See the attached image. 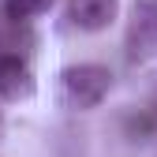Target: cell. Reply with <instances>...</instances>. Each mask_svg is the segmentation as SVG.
Instances as JSON below:
<instances>
[{
  "instance_id": "obj_1",
  "label": "cell",
  "mask_w": 157,
  "mask_h": 157,
  "mask_svg": "<svg viewBox=\"0 0 157 157\" xmlns=\"http://www.w3.org/2000/svg\"><path fill=\"white\" fill-rule=\"evenodd\" d=\"M112 90V71L101 64H71L60 71V82H56V101L64 109L86 112L94 105L105 101V94Z\"/></svg>"
},
{
  "instance_id": "obj_2",
  "label": "cell",
  "mask_w": 157,
  "mask_h": 157,
  "mask_svg": "<svg viewBox=\"0 0 157 157\" xmlns=\"http://www.w3.org/2000/svg\"><path fill=\"white\" fill-rule=\"evenodd\" d=\"M157 56V0H135L127 23V60L146 64Z\"/></svg>"
},
{
  "instance_id": "obj_3",
  "label": "cell",
  "mask_w": 157,
  "mask_h": 157,
  "mask_svg": "<svg viewBox=\"0 0 157 157\" xmlns=\"http://www.w3.org/2000/svg\"><path fill=\"white\" fill-rule=\"evenodd\" d=\"M37 90L34 71L23 56H0V97L4 101H30Z\"/></svg>"
},
{
  "instance_id": "obj_4",
  "label": "cell",
  "mask_w": 157,
  "mask_h": 157,
  "mask_svg": "<svg viewBox=\"0 0 157 157\" xmlns=\"http://www.w3.org/2000/svg\"><path fill=\"white\" fill-rule=\"evenodd\" d=\"M116 19V0H67V23L75 30L97 34Z\"/></svg>"
},
{
  "instance_id": "obj_5",
  "label": "cell",
  "mask_w": 157,
  "mask_h": 157,
  "mask_svg": "<svg viewBox=\"0 0 157 157\" xmlns=\"http://www.w3.org/2000/svg\"><path fill=\"white\" fill-rule=\"evenodd\" d=\"M52 4H56V0H4V4H0V11H4V19H8V23H19V26H26L30 19L45 15Z\"/></svg>"
},
{
  "instance_id": "obj_6",
  "label": "cell",
  "mask_w": 157,
  "mask_h": 157,
  "mask_svg": "<svg viewBox=\"0 0 157 157\" xmlns=\"http://www.w3.org/2000/svg\"><path fill=\"white\" fill-rule=\"evenodd\" d=\"M146 120L157 127V94H153V101H150V109H146Z\"/></svg>"
},
{
  "instance_id": "obj_7",
  "label": "cell",
  "mask_w": 157,
  "mask_h": 157,
  "mask_svg": "<svg viewBox=\"0 0 157 157\" xmlns=\"http://www.w3.org/2000/svg\"><path fill=\"white\" fill-rule=\"evenodd\" d=\"M0 124H4V120H0Z\"/></svg>"
}]
</instances>
